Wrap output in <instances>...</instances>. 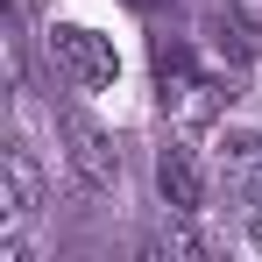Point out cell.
I'll list each match as a JSON object with an SVG mask.
<instances>
[{
    "label": "cell",
    "mask_w": 262,
    "mask_h": 262,
    "mask_svg": "<svg viewBox=\"0 0 262 262\" xmlns=\"http://www.w3.org/2000/svg\"><path fill=\"white\" fill-rule=\"evenodd\" d=\"M50 57H57V71H64L78 92H99V85L121 78L114 36H99V29H85V21H57V29H50Z\"/></svg>",
    "instance_id": "6da1fadb"
},
{
    "label": "cell",
    "mask_w": 262,
    "mask_h": 262,
    "mask_svg": "<svg viewBox=\"0 0 262 262\" xmlns=\"http://www.w3.org/2000/svg\"><path fill=\"white\" fill-rule=\"evenodd\" d=\"M156 85H163V106H170L177 121H199V114H213V78L191 64V50L184 43H156Z\"/></svg>",
    "instance_id": "7a4b0ae2"
},
{
    "label": "cell",
    "mask_w": 262,
    "mask_h": 262,
    "mask_svg": "<svg viewBox=\"0 0 262 262\" xmlns=\"http://www.w3.org/2000/svg\"><path fill=\"white\" fill-rule=\"evenodd\" d=\"M57 135H64V163H71V177H78V191H106V184L121 177L114 149H106V135L92 128V121H78V114H57Z\"/></svg>",
    "instance_id": "3957f363"
},
{
    "label": "cell",
    "mask_w": 262,
    "mask_h": 262,
    "mask_svg": "<svg viewBox=\"0 0 262 262\" xmlns=\"http://www.w3.org/2000/svg\"><path fill=\"white\" fill-rule=\"evenodd\" d=\"M156 191H163V206L177 220H191L206 206V177H199V156L184 149V142H163L156 149Z\"/></svg>",
    "instance_id": "277c9868"
},
{
    "label": "cell",
    "mask_w": 262,
    "mask_h": 262,
    "mask_svg": "<svg viewBox=\"0 0 262 262\" xmlns=\"http://www.w3.org/2000/svg\"><path fill=\"white\" fill-rule=\"evenodd\" d=\"M220 170L241 177V184H262V135L255 128H220Z\"/></svg>",
    "instance_id": "5b68a950"
},
{
    "label": "cell",
    "mask_w": 262,
    "mask_h": 262,
    "mask_svg": "<svg viewBox=\"0 0 262 262\" xmlns=\"http://www.w3.org/2000/svg\"><path fill=\"white\" fill-rule=\"evenodd\" d=\"M149 255H156V262H199L206 248H199L184 227H170V234H156V241H149Z\"/></svg>",
    "instance_id": "8992f818"
},
{
    "label": "cell",
    "mask_w": 262,
    "mask_h": 262,
    "mask_svg": "<svg viewBox=\"0 0 262 262\" xmlns=\"http://www.w3.org/2000/svg\"><path fill=\"white\" fill-rule=\"evenodd\" d=\"M128 7H142V14H156V7H163V0H128Z\"/></svg>",
    "instance_id": "52a82bcc"
},
{
    "label": "cell",
    "mask_w": 262,
    "mask_h": 262,
    "mask_svg": "<svg viewBox=\"0 0 262 262\" xmlns=\"http://www.w3.org/2000/svg\"><path fill=\"white\" fill-rule=\"evenodd\" d=\"M248 234H255V248H262V213H255V227H248Z\"/></svg>",
    "instance_id": "ba28073f"
}]
</instances>
